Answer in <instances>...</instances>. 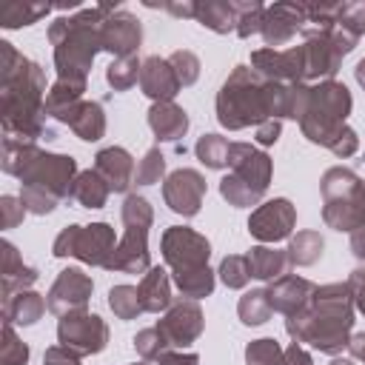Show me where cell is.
Masks as SVG:
<instances>
[{
    "mask_svg": "<svg viewBox=\"0 0 365 365\" xmlns=\"http://www.w3.org/2000/svg\"><path fill=\"white\" fill-rule=\"evenodd\" d=\"M43 365H80V356L71 354V351L63 348V345H51V348H46V354H43Z\"/></svg>",
    "mask_w": 365,
    "mask_h": 365,
    "instance_id": "55",
    "label": "cell"
},
{
    "mask_svg": "<svg viewBox=\"0 0 365 365\" xmlns=\"http://www.w3.org/2000/svg\"><path fill=\"white\" fill-rule=\"evenodd\" d=\"M163 177H165V157H163L160 145H154V148H148V151L143 154V160L137 163L134 182H137V185H154V182H160Z\"/></svg>",
    "mask_w": 365,
    "mask_h": 365,
    "instance_id": "45",
    "label": "cell"
},
{
    "mask_svg": "<svg viewBox=\"0 0 365 365\" xmlns=\"http://www.w3.org/2000/svg\"><path fill=\"white\" fill-rule=\"evenodd\" d=\"M54 120L63 123V125H68L83 143L103 140L106 137V125H108L106 123V111H103V106L97 100H80V103L68 106L66 111H60Z\"/></svg>",
    "mask_w": 365,
    "mask_h": 365,
    "instance_id": "21",
    "label": "cell"
},
{
    "mask_svg": "<svg viewBox=\"0 0 365 365\" xmlns=\"http://www.w3.org/2000/svg\"><path fill=\"white\" fill-rule=\"evenodd\" d=\"M157 328L163 331V336L168 339L171 348H188L200 339L202 328H205V317L197 299H177L171 302V308L163 314V319L157 322Z\"/></svg>",
    "mask_w": 365,
    "mask_h": 365,
    "instance_id": "16",
    "label": "cell"
},
{
    "mask_svg": "<svg viewBox=\"0 0 365 365\" xmlns=\"http://www.w3.org/2000/svg\"><path fill=\"white\" fill-rule=\"evenodd\" d=\"M108 194H111L108 182H106L94 168H86V171H80V174L74 177V182H71V197H68V200H74V202L83 205V208H103V205L108 202Z\"/></svg>",
    "mask_w": 365,
    "mask_h": 365,
    "instance_id": "30",
    "label": "cell"
},
{
    "mask_svg": "<svg viewBox=\"0 0 365 365\" xmlns=\"http://www.w3.org/2000/svg\"><path fill=\"white\" fill-rule=\"evenodd\" d=\"M131 342H134V351H137L145 362H157L163 354L171 351L168 339L163 336V331H160L157 325H154V328H143V331H137Z\"/></svg>",
    "mask_w": 365,
    "mask_h": 365,
    "instance_id": "43",
    "label": "cell"
},
{
    "mask_svg": "<svg viewBox=\"0 0 365 365\" xmlns=\"http://www.w3.org/2000/svg\"><path fill=\"white\" fill-rule=\"evenodd\" d=\"M234 9H237V37L248 40L262 31L265 6L259 0H234Z\"/></svg>",
    "mask_w": 365,
    "mask_h": 365,
    "instance_id": "40",
    "label": "cell"
},
{
    "mask_svg": "<svg viewBox=\"0 0 365 365\" xmlns=\"http://www.w3.org/2000/svg\"><path fill=\"white\" fill-rule=\"evenodd\" d=\"M54 6L51 3H20V0H11V3H3L0 6V26L3 29H20V26H31L37 23L40 17H46Z\"/></svg>",
    "mask_w": 365,
    "mask_h": 365,
    "instance_id": "33",
    "label": "cell"
},
{
    "mask_svg": "<svg viewBox=\"0 0 365 365\" xmlns=\"http://www.w3.org/2000/svg\"><path fill=\"white\" fill-rule=\"evenodd\" d=\"M245 362L248 365H285V351L279 348L277 339L259 336L245 345Z\"/></svg>",
    "mask_w": 365,
    "mask_h": 365,
    "instance_id": "42",
    "label": "cell"
},
{
    "mask_svg": "<svg viewBox=\"0 0 365 365\" xmlns=\"http://www.w3.org/2000/svg\"><path fill=\"white\" fill-rule=\"evenodd\" d=\"M29 211L23 208L20 197H11V194H3L0 197V217H3V228H17L23 222Z\"/></svg>",
    "mask_w": 365,
    "mask_h": 365,
    "instance_id": "51",
    "label": "cell"
},
{
    "mask_svg": "<svg viewBox=\"0 0 365 365\" xmlns=\"http://www.w3.org/2000/svg\"><path fill=\"white\" fill-rule=\"evenodd\" d=\"M285 365H314V359H311V354L299 342H291L285 348Z\"/></svg>",
    "mask_w": 365,
    "mask_h": 365,
    "instance_id": "56",
    "label": "cell"
},
{
    "mask_svg": "<svg viewBox=\"0 0 365 365\" xmlns=\"http://www.w3.org/2000/svg\"><path fill=\"white\" fill-rule=\"evenodd\" d=\"M163 200L180 217H197L205 200V177L197 168H177L163 180Z\"/></svg>",
    "mask_w": 365,
    "mask_h": 365,
    "instance_id": "14",
    "label": "cell"
},
{
    "mask_svg": "<svg viewBox=\"0 0 365 365\" xmlns=\"http://www.w3.org/2000/svg\"><path fill=\"white\" fill-rule=\"evenodd\" d=\"M194 20L214 34H237V9L234 0H197Z\"/></svg>",
    "mask_w": 365,
    "mask_h": 365,
    "instance_id": "27",
    "label": "cell"
},
{
    "mask_svg": "<svg viewBox=\"0 0 365 365\" xmlns=\"http://www.w3.org/2000/svg\"><path fill=\"white\" fill-rule=\"evenodd\" d=\"M94 171L108 182L111 191L125 194L134 182V157L123 145H108L94 154Z\"/></svg>",
    "mask_w": 365,
    "mask_h": 365,
    "instance_id": "23",
    "label": "cell"
},
{
    "mask_svg": "<svg viewBox=\"0 0 365 365\" xmlns=\"http://www.w3.org/2000/svg\"><path fill=\"white\" fill-rule=\"evenodd\" d=\"M46 71L40 63L20 54L9 40H0V125L3 137L37 143L54 137L46 125Z\"/></svg>",
    "mask_w": 365,
    "mask_h": 365,
    "instance_id": "1",
    "label": "cell"
},
{
    "mask_svg": "<svg viewBox=\"0 0 365 365\" xmlns=\"http://www.w3.org/2000/svg\"><path fill=\"white\" fill-rule=\"evenodd\" d=\"M134 365H137V362H134ZM140 365H143V362H140Z\"/></svg>",
    "mask_w": 365,
    "mask_h": 365,
    "instance_id": "61",
    "label": "cell"
},
{
    "mask_svg": "<svg viewBox=\"0 0 365 365\" xmlns=\"http://www.w3.org/2000/svg\"><path fill=\"white\" fill-rule=\"evenodd\" d=\"M148 128L154 131L157 143H174V145H180V140L188 131V114L174 100L151 103V108H148Z\"/></svg>",
    "mask_w": 365,
    "mask_h": 365,
    "instance_id": "24",
    "label": "cell"
},
{
    "mask_svg": "<svg viewBox=\"0 0 365 365\" xmlns=\"http://www.w3.org/2000/svg\"><path fill=\"white\" fill-rule=\"evenodd\" d=\"M168 63H171V68H174V74H177V80H180V86L185 88V86H194L197 80H200V57L194 54V51H188V48H177V51H171L168 54Z\"/></svg>",
    "mask_w": 365,
    "mask_h": 365,
    "instance_id": "46",
    "label": "cell"
},
{
    "mask_svg": "<svg viewBox=\"0 0 365 365\" xmlns=\"http://www.w3.org/2000/svg\"><path fill=\"white\" fill-rule=\"evenodd\" d=\"M348 354L365 365V331L362 334H351V342H348Z\"/></svg>",
    "mask_w": 365,
    "mask_h": 365,
    "instance_id": "58",
    "label": "cell"
},
{
    "mask_svg": "<svg viewBox=\"0 0 365 365\" xmlns=\"http://www.w3.org/2000/svg\"><path fill=\"white\" fill-rule=\"evenodd\" d=\"M356 148H359V137H356V131H354L348 123L342 125V131H339V134L331 140V145H328V151L336 154V157H342V160H345V157H354Z\"/></svg>",
    "mask_w": 365,
    "mask_h": 365,
    "instance_id": "50",
    "label": "cell"
},
{
    "mask_svg": "<svg viewBox=\"0 0 365 365\" xmlns=\"http://www.w3.org/2000/svg\"><path fill=\"white\" fill-rule=\"evenodd\" d=\"M302 57H305V83L314 86L322 80H334L345 54L336 46V40L331 37V29H325V31H314L305 37Z\"/></svg>",
    "mask_w": 365,
    "mask_h": 365,
    "instance_id": "17",
    "label": "cell"
},
{
    "mask_svg": "<svg viewBox=\"0 0 365 365\" xmlns=\"http://www.w3.org/2000/svg\"><path fill=\"white\" fill-rule=\"evenodd\" d=\"M34 151H37V143H23V140L3 137V151H0V165H3V171L20 180L23 168L29 165V160H31Z\"/></svg>",
    "mask_w": 365,
    "mask_h": 365,
    "instance_id": "38",
    "label": "cell"
},
{
    "mask_svg": "<svg viewBox=\"0 0 365 365\" xmlns=\"http://www.w3.org/2000/svg\"><path fill=\"white\" fill-rule=\"evenodd\" d=\"M294 225H297V208L288 197H274L268 202H259L248 217V234L262 245L291 240Z\"/></svg>",
    "mask_w": 365,
    "mask_h": 365,
    "instance_id": "12",
    "label": "cell"
},
{
    "mask_svg": "<svg viewBox=\"0 0 365 365\" xmlns=\"http://www.w3.org/2000/svg\"><path fill=\"white\" fill-rule=\"evenodd\" d=\"M217 120L228 131H240L248 125H259L271 120L268 114V94L265 80L251 66H234L225 83L217 91Z\"/></svg>",
    "mask_w": 365,
    "mask_h": 365,
    "instance_id": "4",
    "label": "cell"
},
{
    "mask_svg": "<svg viewBox=\"0 0 365 365\" xmlns=\"http://www.w3.org/2000/svg\"><path fill=\"white\" fill-rule=\"evenodd\" d=\"M140 68H143V63L137 60V54H131V57H114L108 63V68H106V83L114 91H128L140 80Z\"/></svg>",
    "mask_w": 365,
    "mask_h": 365,
    "instance_id": "39",
    "label": "cell"
},
{
    "mask_svg": "<svg viewBox=\"0 0 365 365\" xmlns=\"http://www.w3.org/2000/svg\"><path fill=\"white\" fill-rule=\"evenodd\" d=\"M194 154L205 168L222 171V168H228V160H231V143L222 134H202L194 143Z\"/></svg>",
    "mask_w": 365,
    "mask_h": 365,
    "instance_id": "34",
    "label": "cell"
},
{
    "mask_svg": "<svg viewBox=\"0 0 365 365\" xmlns=\"http://www.w3.org/2000/svg\"><path fill=\"white\" fill-rule=\"evenodd\" d=\"M351 108H354V100H351V91L345 88V83H336V80L314 83L308 91L305 114L299 120L302 137L314 145L328 148L331 140L342 131Z\"/></svg>",
    "mask_w": 365,
    "mask_h": 365,
    "instance_id": "6",
    "label": "cell"
},
{
    "mask_svg": "<svg viewBox=\"0 0 365 365\" xmlns=\"http://www.w3.org/2000/svg\"><path fill=\"white\" fill-rule=\"evenodd\" d=\"M140 88L145 97H151L154 103H165V100H174V94L182 88L168 57H160V54H151L143 60V68H140Z\"/></svg>",
    "mask_w": 365,
    "mask_h": 365,
    "instance_id": "22",
    "label": "cell"
},
{
    "mask_svg": "<svg viewBox=\"0 0 365 365\" xmlns=\"http://www.w3.org/2000/svg\"><path fill=\"white\" fill-rule=\"evenodd\" d=\"M354 297L348 282L317 285L308 308L294 317H285V331L294 342L311 345L319 354L336 356L351 342L354 328Z\"/></svg>",
    "mask_w": 365,
    "mask_h": 365,
    "instance_id": "2",
    "label": "cell"
},
{
    "mask_svg": "<svg viewBox=\"0 0 365 365\" xmlns=\"http://www.w3.org/2000/svg\"><path fill=\"white\" fill-rule=\"evenodd\" d=\"M322 248H325V240H322L319 231H311V228L297 231V234H291L288 248H285L288 265H294V268H308V265H314V262L322 257Z\"/></svg>",
    "mask_w": 365,
    "mask_h": 365,
    "instance_id": "31",
    "label": "cell"
},
{
    "mask_svg": "<svg viewBox=\"0 0 365 365\" xmlns=\"http://www.w3.org/2000/svg\"><path fill=\"white\" fill-rule=\"evenodd\" d=\"M348 288H351V297H354V308L365 317V268H354L348 274Z\"/></svg>",
    "mask_w": 365,
    "mask_h": 365,
    "instance_id": "52",
    "label": "cell"
},
{
    "mask_svg": "<svg viewBox=\"0 0 365 365\" xmlns=\"http://www.w3.org/2000/svg\"><path fill=\"white\" fill-rule=\"evenodd\" d=\"M29 345L17 336L11 322H3V345H0V365H26Z\"/></svg>",
    "mask_w": 365,
    "mask_h": 365,
    "instance_id": "47",
    "label": "cell"
},
{
    "mask_svg": "<svg viewBox=\"0 0 365 365\" xmlns=\"http://www.w3.org/2000/svg\"><path fill=\"white\" fill-rule=\"evenodd\" d=\"M251 68L265 83H305L302 46H291V48H257V51H251Z\"/></svg>",
    "mask_w": 365,
    "mask_h": 365,
    "instance_id": "13",
    "label": "cell"
},
{
    "mask_svg": "<svg viewBox=\"0 0 365 365\" xmlns=\"http://www.w3.org/2000/svg\"><path fill=\"white\" fill-rule=\"evenodd\" d=\"M305 26H308L305 3H271V6H265L259 34L265 40V48H279L288 40H294L297 34H302Z\"/></svg>",
    "mask_w": 365,
    "mask_h": 365,
    "instance_id": "18",
    "label": "cell"
},
{
    "mask_svg": "<svg viewBox=\"0 0 365 365\" xmlns=\"http://www.w3.org/2000/svg\"><path fill=\"white\" fill-rule=\"evenodd\" d=\"M108 308L114 311L117 319H137L143 314L137 285H114L108 291Z\"/></svg>",
    "mask_w": 365,
    "mask_h": 365,
    "instance_id": "41",
    "label": "cell"
},
{
    "mask_svg": "<svg viewBox=\"0 0 365 365\" xmlns=\"http://www.w3.org/2000/svg\"><path fill=\"white\" fill-rule=\"evenodd\" d=\"M100 46H103V51H108L114 57L137 54V48L143 46V23L125 9L114 11L100 26Z\"/></svg>",
    "mask_w": 365,
    "mask_h": 365,
    "instance_id": "19",
    "label": "cell"
},
{
    "mask_svg": "<svg viewBox=\"0 0 365 365\" xmlns=\"http://www.w3.org/2000/svg\"><path fill=\"white\" fill-rule=\"evenodd\" d=\"M48 302L43 294L37 291H20L14 294L9 302H3V322H11V325H34L40 322V317L46 314Z\"/></svg>",
    "mask_w": 365,
    "mask_h": 365,
    "instance_id": "28",
    "label": "cell"
},
{
    "mask_svg": "<svg viewBox=\"0 0 365 365\" xmlns=\"http://www.w3.org/2000/svg\"><path fill=\"white\" fill-rule=\"evenodd\" d=\"M237 314H240V322L242 325H265L274 314L271 308V299H268V291L265 288H251L240 297L237 302Z\"/></svg>",
    "mask_w": 365,
    "mask_h": 365,
    "instance_id": "35",
    "label": "cell"
},
{
    "mask_svg": "<svg viewBox=\"0 0 365 365\" xmlns=\"http://www.w3.org/2000/svg\"><path fill=\"white\" fill-rule=\"evenodd\" d=\"M228 168L231 171L220 180V197L234 208L259 205L262 194L271 185V157L251 143H231Z\"/></svg>",
    "mask_w": 365,
    "mask_h": 365,
    "instance_id": "5",
    "label": "cell"
},
{
    "mask_svg": "<svg viewBox=\"0 0 365 365\" xmlns=\"http://www.w3.org/2000/svg\"><path fill=\"white\" fill-rule=\"evenodd\" d=\"M148 9H163L168 11L171 17H191L194 20V11H197V0H168V3H145Z\"/></svg>",
    "mask_w": 365,
    "mask_h": 365,
    "instance_id": "53",
    "label": "cell"
},
{
    "mask_svg": "<svg viewBox=\"0 0 365 365\" xmlns=\"http://www.w3.org/2000/svg\"><path fill=\"white\" fill-rule=\"evenodd\" d=\"M248 271L254 279H262V282H274L285 274L288 268V254L279 251V248H271V245H254L248 254Z\"/></svg>",
    "mask_w": 365,
    "mask_h": 365,
    "instance_id": "29",
    "label": "cell"
},
{
    "mask_svg": "<svg viewBox=\"0 0 365 365\" xmlns=\"http://www.w3.org/2000/svg\"><path fill=\"white\" fill-rule=\"evenodd\" d=\"M362 177L345 165H334L322 174L319 180V191H322V202L328 200H342V197H354L359 188H362Z\"/></svg>",
    "mask_w": 365,
    "mask_h": 365,
    "instance_id": "32",
    "label": "cell"
},
{
    "mask_svg": "<svg viewBox=\"0 0 365 365\" xmlns=\"http://www.w3.org/2000/svg\"><path fill=\"white\" fill-rule=\"evenodd\" d=\"M120 11V3H97L68 17H57L48 26V43L54 48V68L60 80L86 83L94 57L103 51L100 26Z\"/></svg>",
    "mask_w": 365,
    "mask_h": 365,
    "instance_id": "3",
    "label": "cell"
},
{
    "mask_svg": "<svg viewBox=\"0 0 365 365\" xmlns=\"http://www.w3.org/2000/svg\"><path fill=\"white\" fill-rule=\"evenodd\" d=\"M354 77H356V83L362 86V91H365V57L356 63V68H354Z\"/></svg>",
    "mask_w": 365,
    "mask_h": 365,
    "instance_id": "59",
    "label": "cell"
},
{
    "mask_svg": "<svg viewBox=\"0 0 365 365\" xmlns=\"http://www.w3.org/2000/svg\"><path fill=\"white\" fill-rule=\"evenodd\" d=\"M77 160L71 154H51L37 145L29 165L20 174V185H34L57 200L71 197V182L77 177Z\"/></svg>",
    "mask_w": 365,
    "mask_h": 365,
    "instance_id": "9",
    "label": "cell"
},
{
    "mask_svg": "<svg viewBox=\"0 0 365 365\" xmlns=\"http://www.w3.org/2000/svg\"><path fill=\"white\" fill-rule=\"evenodd\" d=\"M140 305H143V314H160V311H168L171 308V279L165 274V268L154 265L143 274L140 285Z\"/></svg>",
    "mask_w": 365,
    "mask_h": 365,
    "instance_id": "26",
    "label": "cell"
},
{
    "mask_svg": "<svg viewBox=\"0 0 365 365\" xmlns=\"http://www.w3.org/2000/svg\"><path fill=\"white\" fill-rule=\"evenodd\" d=\"M114 248H117V237H114V228L108 222L66 225L51 242V254L57 259L74 257L86 265H100V268H106Z\"/></svg>",
    "mask_w": 365,
    "mask_h": 365,
    "instance_id": "8",
    "label": "cell"
},
{
    "mask_svg": "<svg viewBox=\"0 0 365 365\" xmlns=\"http://www.w3.org/2000/svg\"><path fill=\"white\" fill-rule=\"evenodd\" d=\"M0 251H3V274H0V279H3V302H9L14 294L29 291L37 282V268L26 265L20 251H17V245L9 242V240L0 242Z\"/></svg>",
    "mask_w": 365,
    "mask_h": 365,
    "instance_id": "25",
    "label": "cell"
},
{
    "mask_svg": "<svg viewBox=\"0 0 365 365\" xmlns=\"http://www.w3.org/2000/svg\"><path fill=\"white\" fill-rule=\"evenodd\" d=\"M57 342L63 348H68L71 354L83 356H94L100 351H106L108 345V325L100 314L86 311H71L66 317H60L57 322Z\"/></svg>",
    "mask_w": 365,
    "mask_h": 365,
    "instance_id": "10",
    "label": "cell"
},
{
    "mask_svg": "<svg viewBox=\"0 0 365 365\" xmlns=\"http://www.w3.org/2000/svg\"><path fill=\"white\" fill-rule=\"evenodd\" d=\"M279 134H282V120H265V123L257 125L254 140H257L259 145H274V143L279 140Z\"/></svg>",
    "mask_w": 365,
    "mask_h": 365,
    "instance_id": "54",
    "label": "cell"
},
{
    "mask_svg": "<svg viewBox=\"0 0 365 365\" xmlns=\"http://www.w3.org/2000/svg\"><path fill=\"white\" fill-rule=\"evenodd\" d=\"M268 299H271V308L282 317H294L299 314L302 308H308L311 302V294L317 291V285L305 277H297V274H282L279 279H274L268 288Z\"/></svg>",
    "mask_w": 365,
    "mask_h": 365,
    "instance_id": "20",
    "label": "cell"
},
{
    "mask_svg": "<svg viewBox=\"0 0 365 365\" xmlns=\"http://www.w3.org/2000/svg\"><path fill=\"white\" fill-rule=\"evenodd\" d=\"M334 23H336L342 31H348V34H354V37L359 40V37L365 34V0H348V3H339Z\"/></svg>",
    "mask_w": 365,
    "mask_h": 365,
    "instance_id": "44",
    "label": "cell"
},
{
    "mask_svg": "<svg viewBox=\"0 0 365 365\" xmlns=\"http://www.w3.org/2000/svg\"><path fill=\"white\" fill-rule=\"evenodd\" d=\"M328 365H354V362H351V359H339V356H334Z\"/></svg>",
    "mask_w": 365,
    "mask_h": 365,
    "instance_id": "60",
    "label": "cell"
},
{
    "mask_svg": "<svg viewBox=\"0 0 365 365\" xmlns=\"http://www.w3.org/2000/svg\"><path fill=\"white\" fill-rule=\"evenodd\" d=\"M120 220L125 225L123 240L117 242L114 254L106 262V271L117 274H145L151 268V251H148V228L154 225V208L145 197L128 194L120 208Z\"/></svg>",
    "mask_w": 365,
    "mask_h": 365,
    "instance_id": "7",
    "label": "cell"
},
{
    "mask_svg": "<svg viewBox=\"0 0 365 365\" xmlns=\"http://www.w3.org/2000/svg\"><path fill=\"white\" fill-rule=\"evenodd\" d=\"M20 202H23V208H26L29 214H34V217H46V214H51V211L60 205L57 197L40 191V188H34V185H20Z\"/></svg>",
    "mask_w": 365,
    "mask_h": 365,
    "instance_id": "49",
    "label": "cell"
},
{
    "mask_svg": "<svg viewBox=\"0 0 365 365\" xmlns=\"http://www.w3.org/2000/svg\"><path fill=\"white\" fill-rule=\"evenodd\" d=\"M91 291H94L91 277L86 271L68 265V268H63L57 274V279L51 282V288L46 294L48 311L57 314V317H66L71 311H86L88 299H91Z\"/></svg>",
    "mask_w": 365,
    "mask_h": 365,
    "instance_id": "15",
    "label": "cell"
},
{
    "mask_svg": "<svg viewBox=\"0 0 365 365\" xmlns=\"http://www.w3.org/2000/svg\"><path fill=\"white\" fill-rule=\"evenodd\" d=\"M83 91H86V83H74V80H54L48 86V94H46V111L48 117L54 120L60 111H66L68 106L80 103L83 100Z\"/></svg>",
    "mask_w": 365,
    "mask_h": 365,
    "instance_id": "36",
    "label": "cell"
},
{
    "mask_svg": "<svg viewBox=\"0 0 365 365\" xmlns=\"http://www.w3.org/2000/svg\"><path fill=\"white\" fill-rule=\"evenodd\" d=\"M160 251L171 274H185L194 268H205L211 257V242L205 234L188 228V225H168L160 240Z\"/></svg>",
    "mask_w": 365,
    "mask_h": 365,
    "instance_id": "11",
    "label": "cell"
},
{
    "mask_svg": "<svg viewBox=\"0 0 365 365\" xmlns=\"http://www.w3.org/2000/svg\"><path fill=\"white\" fill-rule=\"evenodd\" d=\"M220 279H222V285L225 288H245L248 285V279H251V271H248V259L245 257H240V254H228V257H222V262H220Z\"/></svg>",
    "mask_w": 365,
    "mask_h": 365,
    "instance_id": "48",
    "label": "cell"
},
{
    "mask_svg": "<svg viewBox=\"0 0 365 365\" xmlns=\"http://www.w3.org/2000/svg\"><path fill=\"white\" fill-rule=\"evenodd\" d=\"M174 285L180 288V294L185 299H202V297H211L214 291V271L205 265V268H194V271H185V274H171Z\"/></svg>",
    "mask_w": 365,
    "mask_h": 365,
    "instance_id": "37",
    "label": "cell"
},
{
    "mask_svg": "<svg viewBox=\"0 0 365 365\" xmlns=\"http://www.w3.org/2000/svg\"><path fill=\"white\" fill-rule=\"evenodd\" d=\"M160 365H200V356L197 354H177V351H168L157 359Z\"/></svg>",
    "mask_w": 365,
    "mask_h": 365,
    "instance_id": "57",
    "label": "cell"
}]
</instances>
